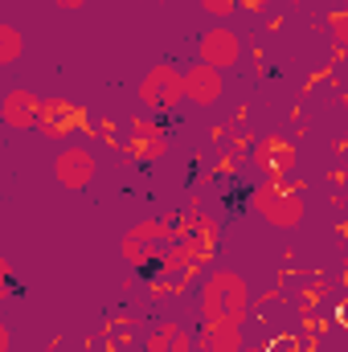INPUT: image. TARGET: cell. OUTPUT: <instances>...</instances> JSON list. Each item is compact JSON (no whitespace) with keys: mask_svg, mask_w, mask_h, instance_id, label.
Returning a JSON list of instances; mask_svg holds the SVG:
<instances>
[{"mask_svg":"<svg viewBox=\"0 0 348 352\" xmlns=\"http://www.w3.org/2000/svg\"><path fill=\"white\" fill-rule=\"evenodd\" d=\"M254 311V299H250V287L238 270L230 266H213L201 283V320H234V324H246Z\"/></svg>","mask_w":348,"mask_h":352,"instance_id":"obj_1","label":"cell"},{"mask_svg":"<svg viewBox=\"0 0 348 352\" xmlns=\"http://www.w3.org/2000/svg\"><path fill=\"white\" fill-rule=\"evenodd\" d=\"M250 201H254V213H259L270 230H299L303 217H307V205H303L295 180L270 176V180H262L259 188H254Z\"/></svg>","mask_w":348,"mask_h":352,"instance_id":"obj_2","label":"cell"},{"mask_svg":"<svg viewBox=\"0 0 348 352\" xmlns=\"http://www.w3.org/2000/svg\"><path fill=\"white\" fill-rule=\"evenodd\" d=\"M173 217H152V221H140V226H131L127 234H123V258L131 266H140V270H156V258H160V250H164V242L173 238Z\"/></svg>","mask_w":348,"mask_h":352,"instance_id":"obj_3","label":"cell"},{"mask_svg":"<svg viewBox=\"0 0 348 352\" xmlns=\"http://www.w3.org/2000/svg\"><path fill=\"white\" fill-rule=\"evenodd\" d=\"M140 107L148 115H168L180 107V66L173 62H156L144 78H140Z\"/></svg>","mask_w":348,"mask_h":352,"instance_id":"obj_4","label":"cell"},{"mask_svg":"<svg viewBox=\"0 0 348 352\" xmlns=\"http://www.w3.org/2000/svg\"><path fill=\"white\" fill-rule=\"evenodd\" d=\"M197 62H205V66H213V70H234L238 62H242V33L238 29H230V25H209L201 37H197Z\"/></svg>","mask_w":348,"mask_h":352,"instance_id":"obj_5","label":"cell"},{"mask_svg":"<svg viewBox=\"0 0 348 352\" xmlns=\"http://www.w3.org/2000/svg\"><path fill=\"white\" fill-rule=\"evenodd\" d=\"M98 176V156L90 152L87 144H66L58 156H54V180L70 192H83L94 184Z\"/></svg>","mask_w":348,"mask_h":352,"instance_id":"obj_6","label":"cell"},{"mask_svg":"<svg viewBox=\"0 0 348 352\" xmlns=\"http://www.w3.org/2000/svg\"><path fill=\"white\" fill-rule=\"evenodd\" d=\"M221 94H226L221 70H213L205 62H193V66L180 70V98H188L193 107H213Z\"/></svg>","mask_w":348,"mask_h":352,"instance_id":"obj_7","label":"cell"},{"mask_svg":"<svg viewBox=\"0 0 348 352\" xmlns=\"http://www.w3.org/2000/svg\"><path fill=\"white\" fill-rule=\"evenodd\" d=\"M37 115H41V98L29 87H12L0 94V123L8 131H33Z\"/></svg>","mask_w":348,"mask_h":352,"instance_id":"obj_8","label":"cell"},{"mask_svg":"<svg viewBox=\"0 0 348 352\" xmlns=\"http://www.w3.org/2000/svg\"><path fill=\"white\" fill-rule=\"evenodd\" d=\"M37 127L50 135V140H70L74 131L87 127V115L66 102V98H41V115H37Z\"/></svg>","mask_w":348,"mask_h":352,"instance_id":"obj_9","label":"cell"},{"mask_svg":"<svg viewBox=\"0 0 348 352\" xmlns=\"http://www.w3.org/2000/svg\"><path fill=\"white\" fill-rule=\"evenodd\" d=\"M201 352H242L246 349V324L234 320H201V332L193 336Z\"/></svg>","mask_w":348,"mask_h":352,"instance_id":"obj_10","label":"cell"},{"mask_svg":"<svg viewBox=\"0 0 348 352\" xmlns=\"http://www.w3.org/2000/svg\"><path fill=\"white\" fill-rule=\"evenodd\" d=\"M168 152V135L160 127H152L148 119H135L131 123V140H127V156H135L140 164H152Z\"/></svg>","mask_w":348,"mask_h":352,"instance_id":"obj_11","label":"cell"},{"mask_svg":"<svg viewBox=\"0 0 348 352\" xmlns=\"http://www.w3.org/2000/svg\"><path fill=\"white\" fill-rule=\"evenodd\" d=\"M254 164L266 168L270 176H283V168L295 164V148H291V140H287V135H266L259 148H254Z\"/></svg>","mask_w":348,"mask_h":352,"instance_id":"obj_12","label":"cell"},{"mask_svg":"<svg viewBox=\"0 0 348 352\" xmlns=\"http://www.w3.org/2000/svg\"><path fill=\"white\" fill-rule=\"evenodd\" d=\"M144 352H193V336H188L176 320H160V324L148 332Z\"/></svg>","mask_w":348,"mask_h":352,"instance_id":"obj_13","label":"cell"},{"mask_svg":"<svg viewBox=\"0 0 348 352\" xmlns=\"http://www.w3.org/2000/svg\"><path fill=\"white\" fill-rule=\"evenodd\" d=\"M21 54H25V37H21V29L0 21V66H17Z\"/></svg>","mask_w":348,"mask_h":352,"instance_id":"obj_14","label":"cell"},{"mask_svg":"<svg viewBox=\"0 0 348 352\" xmlns=\"http://www.w3.org/2000/svg\"><path fill=\"white\" fill-rule=\"evenodd\" d=\"M17 291H21L17 270H12V263H8V258H0V303H4V299H12Z\"/></svg>","mask_w":348,"mask_h":352,"instance_id":"obj_15","label":"cell"},{"mask_svg":"<svg viewBox=\"0 0 348 352\" xmlns=\"http://www.w3.org/2000/svg\"><path fill=\"white\" fill-rule=\"evenodd\" d=\"M238 4H242V0H201V8H205L209 16H217V21H226L230 12H238Z\"/></svg>","mask_w":348,"mask_h":352,"instance_id":"obj_16","label":"cell"},{"mask_svg":"<svg viewBox=\"0 0 348 352\" xmlns=\"http://www.w3.org/2000/svg\"><path fill=\"white\" fill-rule=\"evenodd\" d=\"M345 41H348V21H345V12H332V45H336V54H345Z\"/></svg>","mask_w":348,"mask_h":352,"instance_id":"obj_17","label":"cell"},{"mask_svg":"<svg viewBox=\"0 0 348 352\" xmlns=\"http://www.w3.org/2000/svg\"><path fill=\"white\" fill-rule=\"evenodd\" d=\"M0 352H12V328L0 320Z\"/></svg>","mask_w":348,"mask_h":352,"instance_id":"obj_18","label":"cell"},{"mask_svg":"<svg viewBox=\"0 0 348 352\" xmlns=\"http://www.w3.org/2000/svg\"><path fill=\"white\" fill-rule=\"evenodd\" d=\"M50 4H54V8H62V12H78L87 0H50Z\"/></svg>","mask_w":348,"mask_h":352,"instance_id":"obj_19","label":"cell"}]
</instances>
